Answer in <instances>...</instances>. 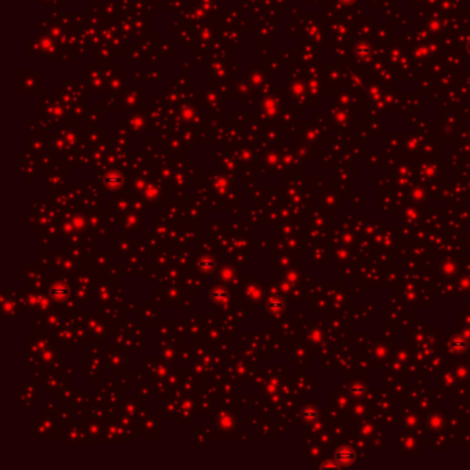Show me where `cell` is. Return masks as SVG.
Listing matches in <instances>:
<instances>
[{
  "mask_svg": "<svg viewBox=\"0 0 470 470\" xmlns=\"http://www.w3.org/2000/svg\"><path fill=\"white\" fill-rule=\"evenodd\" d=\"M66 292H68V290H66L65 287L58 286V287H55V288L53 290V295L55 298H61V297H65Z\"/></svg>",
  "mask_w": 470,
  "mask_h": 470,
  "instance_id": "1",
  "label": "cell"
}]
</instances>
